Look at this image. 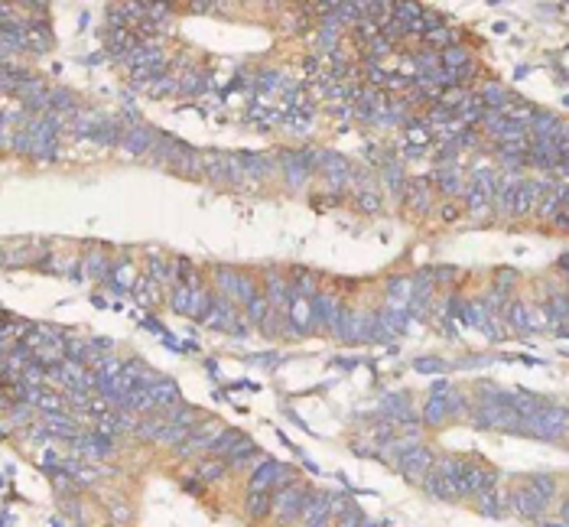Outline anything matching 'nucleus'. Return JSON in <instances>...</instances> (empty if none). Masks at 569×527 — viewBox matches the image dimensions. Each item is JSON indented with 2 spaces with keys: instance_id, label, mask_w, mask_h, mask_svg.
Masks as SVG:
<instances>
[{
  "instance_id": "obj_1",
  "label": "nucleus",
  "mask_w": 569,
  "mask_h": 527,
  "mask_svg": "<svg viewBox=\"0 0 569 527\" xmlns=\"http://www.w3.org/2000/svg\"><path fill=\"white\" fill-rule=\"evenodd\" d=\"M313 498L315 495L309 492L306 485H289V488H283V492L273 498V518L280 521V524H293V521H299L306 514Z\"/></svg>"
},
{
  "instance_id": "obj_2",
  "label": "nucleus",
  "mask_w": 569,
  "mask_h": 527,
  "mask_svg": "<svg viewBox=\"0 0 569 527\" xmlns=\"http://www.w3.org/2000/svg\"><path fill=\"white\" fill-rule=\"evenodd\" d=\"M527 426H530V433L534 436L556 440V436L566 433V426H569V407H560V404H544L534 417L527 420Z\"/></svg>"
},
{
  "instance_id": "obj_3",
  "label": "nucleus",
  "mask_w": 569,
  "mask_h": 527,
  "mask_svg": "<svg viewBox=\"0 0 569 527\" xmlns=\"http://www.w3.org/2000/svg\"><path fill=\"white\" fill-rule=\"evenodd\" d=\"M225 433V426L218 423V420H208V423H202L199 420L196 426H192V433L186 436V440L176 446V456H182V459H189V456H199V452H212L215 440Z\"/></svg>"
},
{
  "instance_id": "obj_4",
  "label": "nucleus",
  "mask_w": 569,
  "mask_h": 527,
  "mask_svg": "<svg viewBox=\"0 0 569 527\" xmlns=\"http://www.w3.org/2000/svg\"><path fill=\"white\" fill-rule=\"evenodd\" d=\"M433 466H436L433 450H426V446H413V450L404 452L397 459V469L410 478V482H423V478L433 472Z\"/></svg>"
},
{
  "instance_id": "obj_5",
  "label": "nucleus",
  "mask_w": 569,
  "mask_h": 527,
  "mask_svg": "<svg viewBox=\"0 0 569 527\" xmlns=\"http://www.w3.org/2000/svg\"><path fill=\"white\" fill-rule=\"evenodd\" d=\"M287 466H280L277 459H263L261 466L251 469V478H247V492H277Z\"/></svg>"
},
{
  "instance_id": "obj_6",
  "label": "nucleus",
  "mask_w": 569,
  "mask_h": 527,
  "mask_svg": "<svg viewBox=\"0 0 569 527\" xmlns=\"http://www.w3.org/2000/svg\"><path fill=\"white\" fill-rule=\"evenodd\" d=\"M75 450L85 459H108L111 452H114V436L101 433V430H88V433H82L75 440Z\"/></svg>"
},
{
  "instance_id": "obj_7",
  "label": "nucleus",
  "mask_w": 569,
  "mask_h": 527,
  "mask_svg": "<svg viewBox=\"0 0 569 527\" xmlns=\"http://www.w3.org/2000/svg\"><path fill=\"white\" fill-rule=\"evenodd\" d=\"M520 182H524V179H520L518 173H501L498 189H494V209L501 215H514V202H518Z\"/></svg>"
},
{
  "instance_id": "obj_8",
  "label": "nucleus",
  "mask_w": 569,
  "mask_h": 527,
  "mask_svg": "<svg viewBox=\"0 0 569 527\" xmlns=\"http://www.w3.org/2000/svg\"><path fill=\"white\" fill-rule=\"evenodd\" d=\"M544 192H550V186L546 182H540V179H524L520 182V192H518V202H514V215L518 218H524V215L537 212L540 209V196Z\"/></svg>"
},
{
  "instance_id": "obj_9",
  "label": "nucleus",
  "mask_w": 569,
  "mask_h": 527,
  "mask_svg": "<svg viewBox=\"0 0 569 527\" xmlns=\"http://www.w3.org/2000/svg\"><path fill=\"white\" fill-rule=\"evenodd\" d=\"M156 130L146 128V124H140V128H127V134H124V140H120V147H124V154L127 156H144L146 150H154L156 147Z\"/></svg>"
},
{
  "instance_id": "obj_10",
  "label": "nucleus",
  "mask_w": 569,
  "mask_h": 527,
  "mask_svg": "<svg viewBox=\"0 0 569 527\" xmlns=\"http://www.w3.org/2000/svg\"><path fill=\"white\" fill-rule=\"evenodd\" d=\"M511 504H514V511H518V514H524V518H537V514L546 508V498L540 492H534L530 485H524V488H514V495H511Z\"/></svg>"
},
{
  "instance_id": "obj_11",
  "label": "nucleus",
  "mask_w": 569,
  "mask_h": 527,
  "mask_svg": "<svg viewBox=\"0 0 569 527\" xmlns=\"http://www.w3.org/2000/svg\"><path fill=\"white\" fill-rule=\"evenodd\" d=\"M137 423H140V420H137L130 410H111L108 417H101L98 430L108 433V436H124V433H134Z\"/></svg>"
},
{
  "instance_id": "obj_12",
  "label": "nucleus",
  "mask_w": 569,
  "mask_h": 527,
  "mask_svg": "<svg viewBox=\"0 0 569 527\" xmlns=\"http://www.w3.org/2000/svg\"><path fill=\"white\" fill-rule=\"evenodd\" d=\"M433 179H413V182H407V205L413 209V212L426 215L430 209H433Z\"/></svg>"
},
{
  "instance_id": "obj_13",
  "label": "nucleus",
  "mask_w": 569,
  "mask_h": 527,
  "mask_svg": "<svg viewBox=\"0 0 569 527\" xmlns=\"http://www.w3.org/2000/svg\"><path fill=\"white\" fill-rule=\"evenodd\" d=\"M104 43H108L111 56H118V59L124 62L130 52L140 46V36H137L134 30H108V39H104Z\"/></svg>"
},
{
  "instance_id": "obj_14",
  "label": "nucleus",
  "mask_w": 569,
  "mask_h": 527,
  "mask_svg": "<svg viewBox=\"0 0 569 527\" xmlns=\"http://www.w3.org/2000/svg\"><path fill=\"white\" fill-rule=\"evenodd\" d=\"M332 518H335L332 514V492H319L313 498V504L306 508V514H303L306 527H329Z\"/></svg>"
},
{
  "instance_id": "obj_15",
  "label": "nucleus",
  "mask_w": 569,
  "mask_h": 527,
  "mask_svg": "<svg viewBox=\"0 0 569 527\" xmlns=\"http://www.w3.org/2000/svg\"><path fill=\"white\" fill-rule=\"evenodd\" d=\"M319 170L325 173V176L335 182V189H342L345 182H349V176H351V166L342 156H335V154H329V150H323V156H319Z\"/></svg>"
},
{
  "instance_id": "obj_16",
  "label": "nucleus",
  "mask_w": 569,
  "mask_h": 527,
  "mask_svg": "<svg viewBox=\"0 0 569 527\" xmlns=\"http://www.w3.org/2000/svg\"><path fill=\"white\" fill-rule=\"evenodd\" d=\"M263 459H267V456H263L261 446H257V442H251V440H244L225 462H228V469H247V466H261Z\"/></svg>"
},
{
  "instance_id": "obj_17",
  "label": "nucleus",
  "mask_w": 569,
  "mask_h": 527,
  "mask_svg": "<svg viewBox=\"0 0 569 527\" xmlns=\"http://www.w3.org/2000/svg\"><path fill=\"white\" fill-rule=\"evenodd\" d=\"M244 514L251 521H263L273 514V492H247L244 495Z\"/></svg>"
},
{
  "instance_id": "obj_18",
  "label": "nucleus",
  "mask_w": 569,
  "mask_h": 527,
  "mask_svg": "<svg viewBox=\"0 0 569 527\" xmlns=\"http://www.w3.org/2000/svg\"><path fill=\"white\" fill-rule=\"evenodd\" d=\"M478 98H482V104L488 111H504L508 104H514V94L504 85H498V82H488L484 88H478Z\"/></svg>"
},
{
  "instance_id": "obj_19",
  "label": "nucleus",
  "mask_w": 569,
  "mask_h": 527,
  "mask_svg": "<svg viewBox=\"0 0 569 527\" xmlns=\"http://www.w3.org/2000/svg\"><path fill=\"white\" fill-rule=\"evenodd\" d=\"M166 423H170V420L163 417L160 410H156V414H146V417H140V423H137L134 436H137V440H144V442H160V436H163V430H166Z\"/></svg>"
},
{
  "instance_id": "obj_20",
  "label": "nucleus",
  "mask_w": 569,
  "mask_h": 527,
  "mask_svg": "<svg viewBox=\"0 0 569 527\" xmlns=\"http://www.w3.org/2000/svg\"><path fill=\"white\" fill-rule=\"evenodd\" d=\"M492 205H494V199L488 196L482 186L468 182V186H465V209H468V212L475 215V218H484V215L492 212Z\"/></svg>"
},
{
  "instance_id": "obj_21",
  "label": "nucleus",
  "mask_w": 569,
  "mask_h": 527,
  "mask_svg": "<svg viewBox=\"0 0 569 527\" xmlns=\"http://www.w3.org/2000/svg\"><path fill=\"white\" fill-rule=\"evenodd\" d=\"M150 391H154L156 410H166V407H173V404H179V400H182V394H179V384L173 381V378H160V381H156Z\"/></svg>"
},
{
  "instance_id": "obj_22",
  "label": "nucleus",
  "mask_w": 569,
  "mask_h": 527,
  "mask_svg": "<svg viewBox=\"0 0 569 527\" xmlns=\"http://www.w3.org/2000/svg\"><path fill=\"white\" fill-rule=\"evenodd\" d=\"M238 163H241V170H244V176H251V179H263L273 173V160H267L261 154H238Z\"/></svg>"
},
{
  "instance_id": "obj_23",
  "label": "nucleus",
  "mask_w": 569,
  "mask_h": 527,
  "mask_svg": "<svg viewBox=\"0 0 569 527\" xmlns=\"http://www.w3.org/2000/svg\"><path fill=\"white\" fill-rule=\"evenodd\" d=\"M560 114H550V111H540L537 114V120L530 124V134H534V140H553L556 137V130H560Z\"/></svg>"
},
{
  "instance_id": "obj_24",
  "label": "nucleus",
  "mask_w": 569,
  "mask_h": 527,
  "mask_svg": "<svg viewBox=\"0 0 569 527\" xmlns=\"http://www.w3.org/2000/svg\"><path fill=\"white\" fill-rule=\"evenodd\" d=\"M244 440H247V436L241 433V430H228V426H225V433L215 440V446H212V452H208V456H215V459H228L231 452L238 450Z\"/></svg>"
},
{
  "instance_id": "obj_25",
  "label": "nucleus",
  "mask_w": 569,
  "mask_h": 527,
  "mask_svg": "<svg viewBox=\"0 0 569 527\" xmlns=\"http://www.w3.org/2000/svg\"><path fill=\"white\" fill-rule=\"evenodd\" d=\"M26 30H30V52H46L52 46V30L46 20H30Z\"/></svg>"
},
{
  "instance_id": "obj_26",
  "label": "nucleus",
  "mask_w": 569,
  "mask_h": 527,
  "mask_svg": "<svg viewBox=\"0 0 569 527\" xmlns=\"http://www.w3.org/2000/svg\"><path fill=\"white\" fill-rule=\"evenodd\" d=\"M208 85H212V75L202 72V68H192V72H186V75L179 78V92L182 94H205Z\"/></svg>"
},
{
  "instance_id": "obj_27",
  "label": "nucleus",
  "mask_w": 569,
  "mask_h": 527,
  "mask_svg": "<svg viewBox=\"0 0 569 527\" xmlns=\"http://www.w3.org/2000/svg\"><path fill=\"white\" fill-rule=\"evenodd\" d=\"M433 182H439V192H446V196H459L462 189V176H459V166H439L433 176Z\"/></svg>"
},
{
  "instance_id": "obj_28",
  "label": "nucleus",
  "mask_w": 569,
  "mask_h": 527,
  "mask_svg": "<svg viewBox=\"0 0 569 527\" xmlns=\"http://www.w3.org/2000/svg\"><path fill=\"white\" fill-rule=\"evenodd\" d=\"M423 488L433 495V498H456V488H452V482L442 476L439 469H433V472L423 478Z\"/></svg>"
},
{
  "instance_id": "obj_29",
  "label": "nucleus",
  "mask_w": 569,
  "mask_h": 527,
  "mask_svg": "<svg viewBox=\"0 0 569 527\" xmlns=\"http://www.w3.org/2000/svg\"><path fill=\"white\" fill-rule=\"evenodd\" d=\"M231 316H235V306L228 303V297H215V306L205 323L215 326V329H231Z\"/></svg>"
},
{
  "instance_id": "obj_30",
  "label": "nucleus",
  "mask_w": 569,
  "mask_h": 527,
  "mask_svg": "<svg viewBox=\"0 0 569 527\" xmlns=\"http://www.w3.org/2000/svg\"><path fill=\"white\" fill-rule=\"evenodd\" d=\"M449 417V400L442 397V394H433V397L426 400V407H423V420L430 426H436L439 420Z\"/></svg>"
},
{
  "instance_id": "obj_31",
  "label": "nucleus",
  "mask_w": 569,
  "mask_h": 527,
  "mask_svg": "<svg viewBox=\"0 0 569 527\" xmlns=\"http://www.w3.org/2000/svg\"><path fill=\"white\" fill-rule=\"evenodd\" d=\"M192 297H196V290L186 287V283H176V287H173V293H170V306L176 309V313L189 316V313H192Z\"/></svg>"
},
{
  "instance_id": "obj_32",
  "label": "nucleus",
  "mask_w": 569,
  "mask_h": 527,
  "mask_svg": "<svg viewBox=\"0 0 569 527\" xmlns=\"http://www.w3.org/2000/svg\"><path fill=\"white\" fill-rule=\"evenodd\" d=\"M280 82H283V75L277 72V68H261L254 75V82H251V92H277L280 88Z\"/></svg>"
},
{
  "instance_id": "obj_33",
  "label": "nucleus",
  "mask_w": 569,
  "mask_h": 527,
  "mask_svg": "<svg viewBox=\"0 0 569 527\" xmlns=\"http://www.w3.org/2000/svg\"><path fill=\"white\" fill-rule=\"evenodd\" d=\"M75 108H78V98L68 88H52L49 92V111L65 114V111H75Z\"/></svg>"
},
{
  "instance_id": "obj_34",
  "label": "nucleus",
  "mask_w": 569,
  "mask_h": 527,
  "mask_svg": "<svg viewBox=\"0 0 569 527\" xmlns=\"http://www.w3.org/2000/svg\"><path fill=\"white\" fill-rule=\"evenodd\" d=\"M225 472H228V462H225V459H215V456H208V459L199 462V478H202V482H218Z\"/></svg>"
},
{
  "instance_id": "obj_35",
  "label": "nucleus",
  "mask_w": 569,
  "mask_h": 527,
  "mask_svg": "<svg viewBox=\"0 0 569 527\" xmlns=\"http://www.w3.org/2000/svg\"><path fill=\"white\" fill-rule=\"evenodd\" d=\"M472 62V56H468V49L465 46H449V49L442 52V66L446 68H462V66H468Z\"/></svg>"
},
{
  "instance_id": "obj_36",
  "label": "nucleus",
  "mask_w": 569,
  "mask_h": 527,
  "mask_svg": "<svg viewBox=\"0 0 569 527\" xmlns=\"http://www.w3.org/2000/svg\"><path fill=\"white\" fill-rule=\"evenodd\" d=\"M146 92L154 94V98H163V94H170V92H179V78L176 75H160V78H154L150 85H146Z\"/></svg>"
},
{
  "instance_id": "obj_37",
  "label": "nucleus",
  "mask_w": 569,
  "mask_h": 527,
  "mask_svg": "<svg viewBox=\"0 0 569 527\" xmlns=\"http://www.w3.org/2000/svg\"><path fill=\"white\" fill-rule=\"evenodd\" d=\"M384 179H387L391 192H397L400 196V189H404V163H397V160L384 163Z\"/></svg>"
},
{
  "instance_id": "obj_38",
  "label": "nucleus",
  "mask_w": 569,
  "mask_h": 527,
  "mask_svg": "<svg viewBox=\"0 0 569 527\" xmlns=\"http://www.w3.org/2000/svg\"><path fill=\"white\" fill-rule=\"evenodd\" d=\"M36 410H43L46 417H49V414H62V410H65V404H62L59 394H52V391H46V388H43V394H39V400H36Z\"/></svg>"
},
{
  "instance_id": "obj_39",
  "label": "nucleus",
  "mask_w": 569,
  "mask_h": 527,
  "mask_svg": "<svg viewBox=\"0 0 569 527\" xmlns=\"http://www.w3.org/2000/svg\"><path fill=\"white\" fill-rule=\"evenodd\" d=\"M88 273L92 277H98V280H111V264H108V257H101L98 251H92V257H88Z\"/></svg>"
},
{
  "instance_id": "obj_40",
  "label": "nucleus",
  "mask_w": 569,
  "mask_h": 527,
  "mask_svg": "<svg viewBox=\"0 0 569 527\" xmlns=\"http://www.w3.org/2000/svg\"><path fill=\"white\" fill-rule=\"evenodd\" d=\"M365 78H368V88H387L391 72L384 66H365Z\"/></svg>"
},
{
  "instance_id": "obj_41",
  "label": "nucleus",
  "mask_w": 569,
  "mask_h": 527,
  "mask_svg": "<svg viewBox=\"0 0 569 527\" xmlns=\"http://www.w3.org/2000/svg\"><path fill=\"white\" fill-rule=\"evenodd\" d=\"M508 319H511V326L514 329H530V319H527V306L524 303H508Z\"/></svg>"
},
{
  "instance_id": "obj_42",
  "label": "nucleus",
  "mask_w": 569,
  "mask_h": 527,
  "mask_svg": "<svg viewBox=\"0 0 569 527\" xmlns=\"http://www.w3.org/2000/svg\"><path fill=\"white\" fill-rule=\"evenodd\" d=\"M358 209H361V212H377V209H381V196H377L374 189H365V192L358 196Z\"/></svg>"
},
{
  "instance_id": "obj_43",
  "label": "nucleus",
  "mask_w": 569,
  "mask_h": 527,
  "mask_svg": "<svg viewBox=\"0 0 569 527\" xmlns=\"http://www.w3.org/2000/svg\"><path fill=\"white\" fill-rule=\"evenodd\" d=\"M527 485H530L534 492H540V495H544L546 502H550V498H553V488H556L550 476H534V478H530V482H527Z\"/></svg>"
},
{
  "instance_id": "obj_44",
  "label": "nucleus",
  "mask_w": 569,
  "mask_h": 527,
  "mask_svg": "<svg viewBox=\"0 0 569 527\" xmlns=\"http://www.w3.org/2000/svg\"><path fill=\"white\" fill-rule=\"evenodd\" d=\"M339 527H365V514H361V508L351 504V508L339 518Z\"/></svg>"
},
{
  "instance_id": "obj_45",
  "label": "nucleus",
  "mask_w": 569,
  "mask_h": 527,
  "mask_svg": "<svg viewBox=\"0 0 569 527\" xmlns=\"http://www.w3.org/2000/svg\"><path fill=\"white\" fill-rule=\"evenodd\" d=\"M439 218L446 221V225L459 221V218H462V205H456V202H442V205H439Z\"/></svg>"
},
{
  "instance_id": "obj_46",
  "label": "nucleus",
  "mask_w": 569,
  "mask_h": 527,
  "mask_svg": "<svg viewBox=\"0 0 569 527\" xmlns=\"http://www.w3.org/2000/svg\"><path fill=\"white\" fill-rule=\"evenodd\" d=\"M550 225L556 231H569V205H560V212L550 218Z\"/></svg>"
},
{
  "instance_id": "obj_47",
  "label": "nucleus",
  "mask_w": 569,
  "mask_h": 527,
  "mask_svg": "<svg viewBox=\"0 0 569 527\" xmlns=\"http://www.w3.org/2000/svg\"><path fill=\"white\" fill-rule=\"evenodd\" d=\"M514 280H518V271H511V267H501V271H498V277H494L498 290H508Z\"/></svg>"
},
{
  "instance_id": "obj_48",
  "label": "nucleus",
  "mask_w": 569,
  "mask_h": 527,
  "mask_svg": "<svg viewBox=\"0 0 569 527\" xmlns=\"http://www.w3.org/2000/svg\"><path fill=\"white\" fill-rule=\"evenodd\" d=\"M413 368H416V371H442L446 365H442L439 358H416Z\"/></svg>"
},
{
  "instance_id": "obj_49",
  "label": "nucleus",
  "mask_w": 569,
  "mask_h": 527,
  "mask_svg": "<svg viewBox=\"0 0 569 527\" xmlns=\"http://www.w3.org/2000/svg\"><path fill=\"white\" fill-rule=\"evenodd\" d=\"M319 66H323V59H319V56H309V59H303V72H306V75H315V72H319Z\"/></svg>"
},
{
  "instance_id": "obj_50",
  "label": "nucleus",
  "mask_w": 569,
  "mask_h": 527,
  "mask_svg": "<svg viewBox=\"0 0 569 527\" xmlns=\"http://www.w3.org/2000/svg\"><path fill=\"white\" fill-rule=\"evenodd\" d=\"M433 277H436V283H449L456 277V271L452 267H439V271H433Z\"/></svg>"
},
{
  "instance_id": "obj_51",
  "label": "nucleus",
  "mask_w": 569,
  "mask_h": 527,
  "mask_svg": "<svg viewBox=\"0 0 569 527\" xmlns=\"http://www.w3.org/2000/svg\"><path fill=\"white\" fill-rule=\"evenodd\" d=\"M144 329L156 332V335H166V332H163V326H160V319H156V316H146V319H144Z\"/></svg>"
},
{
  "instance_id": "obj_52",
  "label": "nucleus",
  "mask_w": 569,
  "mask_h": 527,
  "mask_svg": "<svg viewBox=\"0 0 569 527\" xmlns=\"http://www.w3.org/2000/svg\"><path fill=\"white\" fill-rule=\"evenodd\" d=\"M111 514H114L118 521H127L130 518V508H124L120 502H114V504H111Z\"/></svg>"
},
{
  "instance_id": "obj_53",
  "label": "nucleus",
  "mask_w": 569,
  "mask_h": 527,
  "mask_svg": "<svg viewBox=\"0 0 569 527\" xmlns=\"http://www.w3.org/2000/svg\"><path fill=\"white\" fill-rule=\"evenodd\" d=\"M10 524H13V511L4 508V527H10Z\"/></svg>"
},
{
  "instance_id": "obj_54",
  "label": "nucleus",
  "mask_w": 569,
  "mask_h": 527,
  "mask_svg": "<svg viewBox=\"0 0 569 527\" xmlns=\"http://www.w3.org/2000/svg\"><path fill=\"white\" fill-rule=\"evenodd\" d=\"M563 518L569 521V498H566V504H563Z\"/></svg>"
},
{
  "instance_id": "obj_55",
  "label": "nucleus",
  "mask_w": 569,
  "mask_h": 527,
  "mask_svg": "<svg viewBox=\"0 0 569 527\" xmlns=\"http://www.w3.org/2000/svg\"><path fill=\"white\" fill-rule=\"evenodd\" d=\"M550 527H563V524H550Z\"/></svg>"
}]
</instances>
